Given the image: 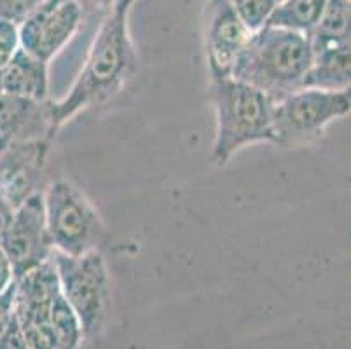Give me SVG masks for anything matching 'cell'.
<instances>
[{"label": "cell", "mask_w": 351, "mask_h": 349, "mask_svg": "<svg viewBox=\"0 0 351 349\" xmlns=\"http://www.w3.org/2000/svg\"><path fill=\"white\" fill-rule=\"evenodd\" d=\"M128 12L114 8L108 12L89 47L77 81L65 98L51 104L56 130L79 112L112 100L132 79L136 56L128 32Z\"/></svg>", "instance_id": "1"}, {"label": "cell", "mask_w": 351, "mask_h": 349, "mask_svg": "<svg viewBox=\"0 0 351 349\" xmlns=\"http://www.w3.org/2000/svg\"><path fill=\"white\" fill-rule=\"evenodd\" d=\"M313 62L308 35L264 27L250 35L239 53L231 77L266 93L273 101L301 89Z\"/></svg>", "instance_id": "2"}, {"label": "cell", "mask_w": 351, "mask_h": 349, "mask_svg": "<svg viewBox=\"0 0 351 349\" xmlns=\"http://www.w3.org/2000/svg\"><path fill=\"white\" fill-rule=\"evenodd\" d=\"M210 100L215 110L212 161L226 166L252 143H274V101L266 93L234 77H210Z\"/></svg>", "instance_id": "3"}, {"label": "cell", "mask_w": 351, "mask_h": 349, "mask_svg": "<svg viewBox=\"0 0 351 349\" xmlns=\"http://www.w3.org/2000/svg\"><path fill=\"white\" fill-rule=\"evenodd\" d=\"M60 292L81 323L84 337L95 335L104 325L110 307V278L98 250L72 255L53 252Z\"/></svg>", "instance_id": "4"}, {"label": "cell", "mask_w": 351, "mask_h": 349, "mask_svg": "<svg viewBox=\"0 0 351 349\" xmlns=\"http://www.w3.org/2000/svg\"><path fill=\"white\" fill-rule=\"evenodd\" d=\"M46 226L54 252L77 255L97 250L104 224L91 201L69 180H56L43 192Z\"/></svg>", "instance_id": "5"}, {"label": "cell", "mask_w": 351, "mask_h": 349, "mask_svg": "<svg viewBox=\"0 0 351 349\" xmlns=\"http://www.w3.org/2000/svg\"><path fill=\"white\" fill-rule=\"evenodd\" d=\"M351 91L299 89L274 101V143L299 147L318 140L328 124L350 115Z\"/></svg>", "instance_id": "6"}, {"label": "cell", "mask_w": 351, "mask_h": 349, "mask_svg": "<svg viewBox=\"0 0 351 349\" xmlns=\"http://www.w3.org/2000/svg\"><path fill=\"white\" fill-rule=\"evenodd\" d=\"M0 248L11 261L16 280L49 261L54 250L47 232L43 192L34 194L16 208Z\"/></svg>", "instance_id": "7"}, {"label": "cell", "mask_w": 351, "mask_h": 349, "mask_svg": "<svg viewBox=\"0 0 351 349\" xmlns=\"http://www.w3.org/2000/svg\"><path fill=\"white\" fill-rule=\"evenodd\" d=\"M82 21L79 0H46L18 27L20 47L49 63L75 35Z\"/></svg>", "instance_id": "8"}, {"label": "cell", "mask_w": 351, "mask_h": 349, "mask_svg": "<svg viewBox=\"0 0 351 349\" xmlns=\"http://www.w3.org/2000/svg\"><path fill=\"white\" fill-rule=\"evenodd\" d=\"M51 142L16 143L0 150V194L14 208L39 194Z\"/></svg>", "instance_id": "9"}, {"label": "cell", "mask_w": 351, "mask_h": 349, "mask_svg": "<svg viewBox=\"0 0 351 349\" xmlns=\"http://www.w3.org/2000/svg\"><path fill=\"white\" fill-rule=\"evenodd\" d=\"M53 101L34 100L25 96H0V150L16 143L47 140L53 142L56 128Z\"/></svg>", "instance_id": "10"}, {"label": "cell", "mask_w": 351, "mask_h": 349, "mask_svg": "<svg viewBox=\"0 0 351 349\" xmlns=\"http://www.w3.org/2000/svg\"><path fill=\"white\" fill-rule=\"evenodd\" d=\"M229 0H210L206 23V62L210 77H229L250 38Z\"/></svg>", "instance_id": "11"}, {"label": "cell", "mask_w": 351, "mask_h": 349, "mask_svg": "<svg viewBox=\"0 0 351 349\" xmlns=\"http://www.w3.org/2000/svg\"><path fill=\"white\" fill-rule=\"evenodd\" d=\"M350 43L313 51V62L301 82V89L348 91L351 82Z\"/></svg>", "instance_id": "12"}, {"label": "cell", "mask_w": 351, "mask_h": 349, "mask_svg": "<svg viewBox=\"0 0 351 349\" xmlns=\"http://www.w3.org/2000/svg\"><path fill=\"white\" fill-rule=\"evenodd\" d=\"M0 72H2V88L5 95L47 100V89H49L47 63L37 60L21 47Z\"/></svg>", "instance_id": "13"}, {"label": "cell", "mask_w": 351, "mask_h": 349, "mask_svg": "<svg viewBox=\"0 0 351 349\" xmlns=\"http://www.w3.org/2000/svg\"><path fill=\"white\" fill-rule=\"evenodd\" d=\"M328 0H280L266 27L308 35L317 27Z\"/></svg>", "instance_id": "14"}, {"label": "cell", "mask_w": 351, "mask_h": 349, "mask_svg": "<svg viewBox=\"0 0 351 349\" xmlns=\"http://www.w3.org/2000/svg\"><path fill=\"white\" fill-rule=\"evenodd\" d=\"M350 0H328L320 21L308 34L311 49L350 43Z\"/></svg>", "instance_id": "15"}, {"label": "cell", "mask_w": 351, "mask_h": 349, "mask_svg": "<svg viewBox=\"0 0 351 349\" xmlns=\"http://www.w3.org/2000/svg\"><path fill=\"white\" fill-rule=\"evenodd\" d=\"M49 322L53 328L54 349H79L84 334H82L77 316L73 315L66 300L63 299L62 292L54 299Z\"/></svg>", "instance_id": "16"}, {"label": "cell", "mask_w": 351, "mask_h": 349, "mask_svg": "<svg viewBox=\"0 0 351 349\" xmlns=\"http://www.w3.org/2000/svg\"><path fill=\"white\" fill-rule=\"evenodd\" d=\"M239 21L250 34L263 30L269 21L278 0H229Z\"/></svg>", "instance_id": "17"}, {"label": "cell", "mask_w": 351, "mask_h": 349, "mask_svg": "<svg viewBox=\"0 0 351 349\" xmlns=\"http://www.w3.org/2000/svg\"><path fill=\"white\" fill-rule=\"evenodd\" d=\"M46 0H0V19L20 27Z\"/></svg>", "instance_id": "18"}, {"label": "cell", "mask_w": 351, "mask_h": 349, "mask_svg": "<svg viewBox=\"0 0 351 349\" xmlns=\"http://www.w3.org/2000/svg\"><path fill=\"white\" fill-rule=\"evenodd\" d=\"M20 49V30L18 25L0 19V70L4 69Z\"/></svg>", "instance_id": "19"}, {"label": "cell", "mask_w": 351, "mask_h": 349, "mask_svg": "<svg viewBox=\"0 0 351 349\" xmlns=\"http://www.w3.org/2000/svg\"><path fill=\"white\" fill-rule=\"evenodd\" d=\"M16 281L14 276V269H12L11 261L5 255V252L0 248V293L8 290L12 283Z\"/></svg>", "instance_id": "20"}, {"label": "cell", "mask_w": 351, "mask_h": 349, "mask_svg": "<svg viewBox=\"0 0 351 349\" xmlns=\"http://www.w3.org/2000/svg\"><path fill=\"white\" fill-rule=\"evenodd\" d=\"M14 210L16 208L0 194V241H2L4 234L8 232L9 226H11L12 217H14Z\"/></svg>", "instance_id": "21"}, {"label": "cell", "mask_w": 351, "mask_h": 349, "mask_svg": "<svg viewBox=\"0 0 351 349\" xmlns=\"http://www.w3.org/2000/svg\"><path fill=\"white\" fill-rule=\"evenodd\" d=\"M79 2H81V5L89 4V5H93V8L105 9V8H112L116 0H79Z\"/></svg>", "instance_id": "22"}, {"label": "cell", "mask_w": 351, "mask_h": 349, "mask_svg": "<svg viewBox=\"0 0 351 349\" xmlns=\"http://www.w3.org/2000/svg\"><path fill=\"white\" fill-rule=\"evenodd\" d=\"M132 4H133V0H116L112 8L114 9H123V11H130Z\"/></svg>", "instance_id": "23"}, {"label": "cell", "mask_w": 351, "mask_h": 349, "mask_svg": "<svg viewBox=\"0 0 351 349\" xmlns=\"http://www.w3.org/2000/svg\"><path fill=\"white\" fill-rule=\"evenodd\" d=\"M4 95V88H2V72H0V96Z\"/></svg>", "instance_id": "24"}]
</instances>
